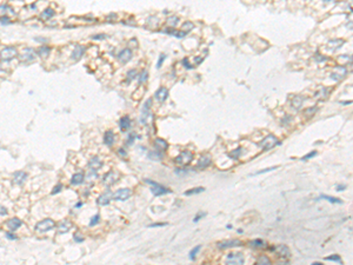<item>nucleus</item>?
Returning <instances> with one entry per match:
<instances>
[{"mask_svg":"<svg viewBox=\"0 0 353 265\" xmlns=\"http://www.w3.org/2000/svg\"><path fill=\"white\" fill-rule=\"evenodd\" d=\"M279 144V141H278V139L274 137L273 134H268L267 137H265L264 139L260 141L258 145L261 147V150H264V151H267V150H271V149H273L275 145H278Z\"/></svg>","mask_w":353,"mask_h":265,"instance_id":"f257e3e1","label":"nucleus"},{"mask_svg":"<svg viewBox=\"0 0 353 265\" xmlns=\"http://www.w3.org/2000/svg\"><path fill=\"white\" fill-rule=\"evenodd\" d=\"M145 183L152 186L151 191H152V193H153L154 196H162V194H165V193L171 192V190H168V189L164 187L162 185H160V184L155 183V181H152V180H150V179H145Z\"/></svg>","mask_w":353,"mask_h":265,"instance_id":"f03ea898","label":"nucleus"},{"mask_svg":"<svg viewBox=\"0 0 353 265\" xmlns=\"http://www.w3.org/2000/svg\"><path fill=\"white\" fill-rule=\"evenodd\" d=\"M244 262H245V258H244L243 253H240V252H231L230 255H227V265H243Z\"/></svg>","mask_w":353,"mask_h":265,"instance_id":"7ed1b4c3","label":"nucleus"},{"mask_svg":"<svg viewBox=\"0 0 353 265\" xmlns=\"http://www.w3.org/2000/svg\"><path fill=\"white\" fill-rule=\"evenodd\" d=\"M192 159H193V153L191 152V151H183L178 157L174 158V161H175L177 164H179V165L184 166V165L190 164V163L192 161Z\"/></svg>","mask_w":353,"mask_h":265,"instance_id":"20e7f679","label":"nucleus"},{"mask_svg":"<svg viewBox=\"0 0 353 265\" xmlns=\"http://www.w3.org/2000/svg\"><path fill=\"white\" fill-rule=\"evenodd\" d=\"M54 222L52 220V219H44V220H41V222H39L37 225H35V230L39 232H47L50 231V230H52L54 227Z\"/></svg>","mask_w":353,"mask_h":265,"instance_id":"39448f33","label":"nucleus"},{"mask_svg":"<svg viewBox=\"0 0 353 265\" xmlns=\"http://www.w3.org/2000/svg\"><path fill=\"white\" fill-rule=\"evenodd\" d=\"M131 196H132V191L130 189H120L113 194V199L114 200H119V202H125Z\"/></svg>","mask_w":353,"mask_h":265,"instance_id":"423d86ee","label":"nucleus"},{"mask_svg":"<svg viewBox=\"0 0 353 265\" xmlns=\"http://www.w3.org/2000/svg\"><path fill=\"white\" fill-rule=\"evenodd\" d=\"M119 179V174L115 172V171H110L107 172L104 178H102V183L105 184L106 186H111L117 183V180Z\"/></svg>","mask_w":353,"mask_h":265,"instance_id":"0eeeda50","label":"nucleus"},{"mask_svg":"<svg viewBox=\"0 0 353 265\" xmlns=\"http://www.w3.org/2000/svg\"><path fill=\"white\" fill-rule=\"evenodd\" d=\"M17 55V50L14 47H4L1 50V60H11Z\"/></svg>","mask_w":353,"mask_h":265,"instance_id":"6e6552de","label":"nucleus"},{"mask_svg":"<svg viewBox=\"0 0 353 265\" xmlns=\"http://www.w3.org/2000/svg\"><path fill=\"white\" fill-rule=\"evenodd\" d=\"M243 244L240 240L238 239H231V240H223V242H219L217 246L219 249H228V247H235V246H240Z\"/></svg>","mask_w":353,"mask_h":265,"instance_id":"1a4fd4ad","label":"nucleus"},{"mask_svg":"<svg viewBox=\"0 0 353 265\" xmlns=\"http://www.w3.org/2000/svg\"><path fill=\"white\" fill-rule=\"evenodd\" d=\"M112 198H113L112 193L110 192V191H106L105 193H102V194L99 196V198L97 199V204L100 206H106L110 204V202H111Z\"/></svg>","mask_w":353,"mask_h":265,"instance_id":"9d476101","label":"nucleus"},{"mask_svg":"<svg viewBox=\"0 0 353 265\" xmlns=\"http://www.w3.org/2000/svg\"><path fill=\"white\" fill-rule=\"evenodd\" d=\"M345 74H346V68L343 66H338V67H335V70L332 72L331 77H332V79H334L335 81H339V80H341L345 77Z\"/></svg>","mask_w":353,"mask_h":265,"instance_id":"9b49d317","label":"nucleus"},{"mask_svg":"<svg viewBox=\"0 0 353 265\" xmlns=\"http://www.w3.org/2000/svg\"><path fill=\"white\" fill-rule=\"evenodd\" d=\"M20 58H21V60H24V61H32V60H34V58H35V52H34L32 48H30V47L24 48V51L21 53Z\"/></svg>","mask_w":353,"mask_h":265,"instance_id":"f8f14e48","label":"nucleus"},{"mask_svg":"<svg viewBox=\"0 0 353 265\" xmlns=\"http://www.w3.org/2000/svg\"><path fill=\"white\" fill-rule=\"evenodd\" d=\"M167 96H168V90L166 87H160V88L157 90V92L154 93L155 99L160 101V103H164L167 99Z\"/></svg>","mask_w":353,"mask_h":265,"instance_id":"ddd939ff","label":"nucleus"},{"mask_svg":"<svg viewBox=\"0 0 353 265\" xmlns=\"http://www.w3.org/2000/svg\"><path fill=\"white\" fill-rule=\"evenodd\" d=\"M26 178H27V173H25L24 171H18V172L14 173L13 183L17 184V185H22V184L25 183Z\"/></svg>","mask_w":353,"mask_h":265,"instance_id":"4468645a","label":"nucleus"},{"mask_svg":"<svg viewBox=\"0 0 353 265\" xmlns=\"http://www.w3.org/2000/svg\"><path fill=\"white\" fill-rule=\"evenodd\" d=\"M131 58H132V51H131L130 48H124V50L118 54V59H119L121 63H124V64L127 63V61H130Z\"/></svg>","mask_w":353,"mask_h":265,"instance_id":"2eb2a0df","label":"nucleus"},{"mask_svg":"<svg viewBox=\"0 0 353 265\" xmlns=\"http://www.w3.org/2000/svg\"><path fill=\"white\" fill-rule=\"evenodd\" d=\"M22 224V222L19 218H11L10 220H7L6 226L8 227L10 231H15L17 229H19Z\"/></svg>","mask_w":353,"mask_h":265,"instance_id":"dca6fc26","label":"nucleus"},{"mask_svg":"<svg viewBox=\"0 0 353 265\" xmlns=\"http://www.w3.org/2000/svg\"><path fill=\"white\" fill-rule=\"evenodd\" d=\"M101 166H102V161H101V159H100L99 157H92V158L90 159L88 167H90L91 170L97 171V170H99Z\"/></svg>","mask_w":353,"mask_h":265,"instance_id":"f3484780","label":"nucleus"},{"mask_svg":"<svg viewBox=\"0 0 353 265\" xmlns=\"http://www.w3.org/2000/svg\"><path fill=\"white\" fill-rule=\"evenodd\" d=\"M130 126H131V119H130L128 116H124V117L120 118L119 127L122 132H124V131H127V128H130Z\"/></svg>","mask_w":353,"mask_h":265,"instance_id":"a211bd4d","label":"nucleus"},{"mask_svg":"<svg viewBox=\"0 0 353 265\" xmlns=\"http://www.w3.org/2000/svg\"><path fill=\"white\" fill-rule=\"evenodd\" d=\"M328 92H330L328 88H326V87H320L319 90H318V92L314 94V98L318 100H325L327 98V96H328Z\"/></svg>","mask_w":353,"mask_h":265,"instance_id":"6ab92c4d","label":"nucleus"},{"mask_svg":"<svg viewBox=\"0 0 353 265\" xmlns=\"http://www.w3.org/2000/svg\"><path fill=\"white\" fill-rule=\"evenodd\" d=\"M85 47L84 46H80V45H78V46H75V48L73 50V52H72V58H73L74 60H78L80 59L82 55H84V53H85Z\"/></svg>","mask_w":353,"mask_h":265,"instance_id":"aec40b11","label":"nucleus"},{"mask_svg":"<svg viewBox=\"0 0 353 265\" xmlns=\"http://www.w3.org/2000/svg\"><path fill=\"white\" fill-rule=\"evenodd\" d=\"M71 226H72V223H71V222L62 220L59 224V226H58V231H59V233H66V232L70 231Z\"/></svg>","mask_w":353,"mask_h":265,"instance_id":"412c9836","label":"nucleus"},{"mask_svg":"<svg viewBox=\"0 0 353 265\" xmlns=\"http://www.w3.org/2000/svg\"><path fill=\"white\" fill-rule=\"evenodd\" d=\"M154 147L155 149H158L159 151H165L167 149V143L165 139H161V138H157V139H154Z\"/></svg>","mask_w":353,"mask_h":265,"instance_id":"4be33fe9","label":"nucleus"},{"mask_svg":"<svg viewBox=\"0 0 353 265\" xmlns=\"http://www.w3.org/2000/svg\"><path fill=\"white\" fill-rule=\"evenodd\" d=\"M84 181V173L82 172H78L72 176L71 178V184L72 185H79Z\"/></svg>","mask_w":353,"mask_h":265,"instance_id":"5701e85b","label":"nucleus"},{"mask_svg":"<svg viewBox=\"0 0 353 265\" xmlns=\"http://www.w3.org/2000/svg\"><path fill=\"white\" fill-rule=\"evenodd\" d=\"M275 251L280 257H288L290 256V250L286 245H278L275 247Z\"/></svg>","mask_w":353,"mask_h":265,"instance_id":"b1692460","label":"nucleus"},{"mask_svg":"<svg viewBox=\"0 0 353 265\" xmlns=\"http://www.w3.org/2000/svg\"><path fill=\"white\" fill-rule=\"evenodd\" d=\"M104 143L108 146H112L114 144V133L112 131H107L104 134Z\"/></svg>","mask_w":353,"mask_h":265,"instance_id":"393cba45","label":"nucleus"},{"mask_svg":"<svg viewBox=\"0 0 353 265\" xmlns=\"http://www.w3.org/2000/svg\"><path fill=\"white\" fill-rule=\"evenodd\" d=\"M210 164H211V158H210V157H207V156H203V157L199 159L198 165L197 166H198L199 169H206Z\"/></svg>","mask_w":353,"mask_h":265,"instance_id":"a878e982","label":"nucleus"},{"mask_svg":"<svg viewBox=\"0 0 353 265\" xmlns=\"http://www.w3.org/2000/svg\"><path fill=\"white\" fill-rule=\"evenodd\" d=\"M164 32H166L167 34H171V35H174V37H177V38H179V39L184 38L187 34L186 32H184V31H175V30H172V28H166Z\"/></svg>","mask_w":353,"mask_h":265,"instance_id":"bb28decb","label":"nucleus"},{"mask_svg":"<svg viewBox=\"0 0 353 265\" xmlns=\"http://www.w3.org/2000/svg\"><path fill=\"white\" fill-rule=\"evenodd\" d=\"M162 157H164V154L160 152V151H151V152L148 153V158L152 159V160H161L162 159Z\"/></svg>","mask_w":353,"mask_h":265,"instance_id":"cd10ccee","label":"nucleus"},{"mask_svg":"<svg viewBox=\"0 0 353 265\" xmlns=\"http://www.w3.org/2000/svg\"><path fill=\"white\" fill-rule=\"evenodd\" d=\"M50 51H51V50H50V47L41 46L39 50H38V52L37 53L39 54L41 58H47V57H48V54H50Z\"/></svg>","mask_w":353,"mask_h":265,"instance_id":"c85d7f7f","label":"nucleus"},{"mask_svg":"<svg viewBox=\"0 0 353 265\" xmlns=\"http://www.w3.org/2000/svg\"><path fill=\"white\" fill-rule=\"evenodd\" d=\"M254 265H272V263H271V260L268 259V257H266V256H261V257L258 258L257 263H255Z\"/></svg>","mask_w":353,"mask_h":265,"instance_id":"c756f323","label":"nucleus"},{"mask_svg":"<svg viewBox=\"0 0 353 265\" xmlns=\"http://www.w3.org/2000/svg\"><path fill=\"white\" fill-rule=\"evenodd\" d=\"M204 190H205L204 187H194V189H191V190L186 191L184 194H185V196H192V194H197V193L204 192Z\"/></svg>","mask_w":353,"mask_h":265,"instance_id":"7c9ffc66","label":"nucleus"},{"mask_svg":"<svg viewBox=\"0 0 353 265\" xmlns=\"http://www.w3.org/2000/svg\"><path fill=\"white\" fill-rule=\"evenodd\" d=\"M54 15V11L52 8H46L42 13H41V18L42 19H50Z\"/></svg>","mask_w":353,"mask_h":265,"instance_id":"2f4dec72","label":"nucleus"},{"mask_svg":"<svg viewBox=\"0 0 353 265\" xmlns=\"http://www.w3.org/2000/svg\"><path fill=\"white\" fill-rule=\"evenodd\" d=\"M178 21H179V18L177 17V15H172V17H170L168 19H167V25L171 27H175L177 26V24H178Z\"/></svg>","mask_w":353,"mask_h":265,"instance_id":"473e14b6","label":"nucleus"},{"mask_svg":"<svg viewBox=\"0 0 353 265\" xmlns=\"http://www.w3.org/2000/svg\"><path fill=\"white\" fill-rule=\"evenodd\" d=\"M193 22H191V21H185L184 24H183V26H181V31H184V32H190L191 30H193Z\"/></svg>","mask_w":353,"mask_h":265,"instance_id":"72a5a7b5","label":"nucleus"},{"mask_svg":"<svg viewBox=\"0 0 353 265\" xmlns=\"http://www.w3.org/2000/svg\"><path fill=\"white\" fill-rule=\"evenodd\" d=\"M241 151H243V149L241 147H238V149H235L234 151H232L231 153H228V157L232 159H238L241 156Z\"/></svg>","mask_w":353,"mask_h":265,"instance_id":"f704fd0d","label":"nucleus"},{"mask_svg":"<svg viewBox=\"0 0 353 265\" xmlns=\"http://www.w3.org/2000/svg\"><path fill=\"white\" fill-rule=\"evenodd\" d=\"M301 104H303V97H300V96L294 97L293 100H292V105H293L294 108H300Z\"/></svg>","mask_w":353,"mask_h":265,"instance_id":"c9c22d12","label":"nucleus"},{"mask_svg":"<svg viewBox=\"0 0 353 265\" xmlns=\"http://www.w3.org/2000/svg\"><path fill=\"white\" fill-rule=\"evenodd\" d=\"M147 77H148L147 71L146 70H142V71L140 72L139 75H138V83H139V84H142L144 81H146L147 80Z\"/></svg>","mask_w":353,"mask_h":265,"instance_id":"e433bc0d","label":"nucleus"},{"mask_svg":"<svg viewBox=\"0 0 353 265\" xmlns=\"http://www.w3.org/2000/svg\"><path fill=\"white\" fill-rule=\"evenodd\" d=\"M320 198L326 199L327 202H330V203H337V204H341V203H343L340 199L334 198V197H331V196H326V194H323V196H320Z\"/></svg>","mask_w":353,"mask_h":265,"instance_id":"4c0bfd02","label":"nucleus"},{"mask_svg":"<svg viewBox=\"0 0 353 265\" xmlns=\"http://www.w3.org/2000/svg\"><path fill=\"white\" fill-rule=\"evenodd\" d=\"M343 43H344L343 40L334 39V40H331V41H328V46H331V45H332V46H333L332 48H334V50H335V48H339V47L343 45Z\"/></svg>","mask_w":353,"mask_h":265,"instance_id":"58836bf2","label":"nucleus"},{"mask_svg":"<svg viewBox=\"0 0 353 265\" xmlns=\"http://www.w3.org/2000/svg\"><path fill=\"white\" fill-rule=\"evenodd\" d=\"M251 245L253 246V247H261V246L265 245V243H264V240H261V239H254V240L251 242Z\"/></svg>","mask_w":353,"mask_h":265,"instance_id":"ea45409f","label":"nucleus"},{"mask_svg":"<svg viewBox=\"0 0 353 265\" xmlns=\"http://www.w3.org/2000/svg\"><path fill=\"white\" fill-rule=\"evenodd\" d=\"M200 251V245H197L194 249H192L191 250V252H190V258L191 259H194L195 258V256H197V253Z\"/></svg>","mask_w":353,"mask_h":265,"instance_id":"a19ab883","label":"nucleus"},{"mask_svg":"<svg viewBox=\"0 0 353 265\" xmlns=\"http://www.w3.org/2000/svg\"><path fill=\"white\" fill-rule=\"evenodd\" d=\"M135 77H137V70H131V71L127 72V80L128 81L133 80Z\"/></svg>","mask_w":353,"mask_h":265,"instance_id":"79ce46f5","label":"nucleus"},{"mask_svg":"<svg viewBox=\"0 0 353 265\" xmlns=\"http://www.w3.org/2000/svg\"><path fill=\"white\" fill-rule=\"evenodd\" d=\"M99 220H100V216H99V214H95V216H93V217H92V219H91V222H90V226L97 225V224L99 223Z\"/></svg>","mask_w":353,"mask_h":265,"instance_id":"37998d69","label":"nucleus"},{"mask_svg":"<svg viewBox=\"0 0 353 265\" xmlns=\"http://www.w3.org/2000/svg\"><path fill=\"white\" fill-rule=\"evenodd\" d=\"M135 137H137V134H135L134 132H132V133H130V134H128V137H127V143H128V145H132V144H133V141H134V139H135Z\"/></svg>","mask_w":353,"mask_h":265,"instance_id":"c03bdc74","label":"nucleus"},{"mask_svg":"<svg viewBox=\"0 0 353 265\" xmlns=\"http://www.w3.org/2000/svg\"><path fill=\"white\" fill-rule=\"evenodd\" d=\"M127 46H128V48H137V46H138L137 39H131L127 43Z\"/></svg>","mask_w":353,"mask_h":265,"instance_id":"a18cd8bd","label":"nucleus"},{"mask_svg":"<svg viewBox=\"0 0 353 265\" xmlns=\"http://www.w3.org/2000/svg\"><path fill=\"white\" fill-rule=\"evenodd\" d=\"M165 58H166V55H165L164 53H161V54L159 55V60H158V63H157V67H158V68L161 67V65H162V63H164Z\"/></svg>","mask_w":353,"mask_h":265,"instance_id":"49530a36","label":"nucleus"},{"mask_svg":"<svg viewBox=\"0 0 353 265\" xmlns=\"http://www.w3.org/2000/svg\"><path fill=\"white\" fill-rule=\"evenodd\" d=\"M326 260H333V262H338V263H340V257L338 256V255H332L331 257H327Z\"/></svg>","mask_w":353,"mask_h":265,"instance_id":"de8ad7c7","label":"nucleus"},{"mask_svg":"<svg viewBox=\"0 0 353 265\" xmlns=\"http://www.w3.org/2000/svg\"><path fill=\"white\" fill-rule=\"evenodd\" d=\"M8 24H11V20H10V18H8V17H6V15H5V17L2 15V17H1V25L4 26V25H8Z\"/></svg>","mask_w":353,"mask_h":265,"instance_id":"09e8293b","label":"nucleus"},{"mask_svg":"<svg viewBox=\"0 0 353 265\" xmlns=\"http://www.w3.org/2000/svg\"><path fill=\"white\" fill-rule=\"evenodd\" d=\"M61 190H62V185H61V184H58V185L54 186L53 191H52V194H57V193H59Z\"/></svg>","mask_w":353,"mask_h":265,"instance_id":"8fccbe9b","label":"nucleus"},{"mask_svg":"<svg viewBox=\"0 0 353 265\" xmlns=\"http://www.w3.org/2000/svg\"><path fill=\"white\" fill-rule=\"evenodd\" d=\"M315 154H317V151H312L311 153H308V154H306V156H304V157H303L301 159H303V160H307V159H310V158H312V157H314Z\"/></svg>","mask_w":353,"mask_h":265,"instance_id":"3c124183","label":"nucleus"},{"mask_svg":"<svg viewBox=\"0 0 353 265\" xmlns=\"http://www.w3.org/2000/svg\"><path fill=\"white\" fill-rule=\"evenodd\" d=\"M107 35L106 34H95V35H93L92 37V39L94 40H101V39H105Z\"/></svg>","mask_w":353,"mask_h":265,"instance_id":"603ef678","label":"nucleus"},{"mask_svg":"<svg viewBox=\"0 0 353 265\" xmlns=\"http://www.w3.org/2000/svg\"><path fill=\"white\" fill-rule=\"evenodd\" d=\"M277 169V166H273V167H270V169H265V170H261V171H259V172L254 173L253 176H257V174H261V173H265L267 172V171H272V170H275Z\"/></svg>","mask_w":353,"mask_h":265,"instance_id":"864d4df0","label":"nucleus"},{"mask_svg":"<svg viewBox=\"0 0 353 265\" xmlns=\"http://www.w3.org/2000/svg\"><path fill=\"white\" fill-rule=\"evenodd\" d=\"M205 214H206V213H205V212H199V213H198V214H197V216H195V218L193 219V222H194V223H197V222H199V219H201V217H204V216H205Z\"/></svg>","mask_w":353,"mask_h":265,"instance_id":"5fc2aeb1","label":"nucleus"},{"mask_svg":"<svg viewBox=\"0 0 353 265\" xmlns=\"http://www.w3.org/2000/svg\"><path fill=\"white\" fill-rule=\"evenodd\" d=\"M5 236H6L8 239H11V240H13V239H17V236H15L14 233H11V232H5Z\"/></svg>","mask_w":353,"mask_h":265,"instance_id":"6e6d98bb","label":"nucleus"},{"mask_svg":"<svg viewBox=\"0 0 353 265\" xmlns=\"http://www.w3.org/2000/svg\"><path fill=\"white\" fill-rule=\"evenodd\" d=\"M74 240H75L77 243H79V242H82V240H84V238H82V236H81V234H79V233H75V234H74Z\"/></svg>","mask_w":353,"mask_h":265,"instance_id":"4d7b16f0","label":"nucleus"},{"mask_svg":"<svg viewBox=\"0 0 353 265\" xmlns=\"http://www.w3.org/2000/svg\"><path fill=\"white\" fill-rule=\"evenodd\" d=\"M315 111H317V108H315V107H312V108H308V110H306V111H305V114L312 116V114H313Z\"/></svg>","mask_w":353,"mask_h":265,"instance_id":"13d9d810","label":"nucleus"},{"mask_svg":"<svg viewBox=\"0 0 353 265\" xmlns=\"http://www.w3.org/2000/svg\"><path fill=\"white\" fill-rule=\"evenodd\" d=\"M167 225V223H154V224H151L148 227H159V226H165Z\"/></svg>","mask_w":353,"mask_h":265,"instance_id":"bf43d9fd","label":"nucleus"},{"mask_svg":"<svg viewBox=\"0 0 353 265\" xmlns=\"http://www.w3.org/2000/svg\"><path fill=\"white\" fill-rule=\"evenodd\" d=\"M183 64H184V65H185V67H186V68H188V70H190V68H192V66L190 65V63H188V59H187V58H185V59L183 60Z\"/></svg>","mask_w":353,"mask_h":265,"instance_id":"052dcab7","label":"nucleus"},{"mask_svg":"<svg viewBox=\"0 0 353 265\" xmlns=\"http://www.w3.org/2000/svg\"><path fill=\"white\" fill-rule=\"evenodd\" d=\"M174 172L177 173V174H186V170H180V169H175L174 170Z\"/></svg>","mask_w":353,"mask_h":265,"instance_id":"680f3d73","label":"nucleus"},{"mask_svg":"<svg viewBox=\"0 0 353 265\" xmlns=\"http://www.w3.org/2000/svg\"><path fill=\"white\" fill-rule=\"evenodd\" d=\"M0 209H1V217H4V216H6V214H7V210H6V207H5V206H1V207H0Z\"/></svg>","mask_w":353,"mask_h":265,"instance_id":"e2e57ef3","label":"nucleus"},{"mask_svg":"<svg viewBox=\"0 0 353 265\" xmlns=\"http://www.w3.org/2000/svg\"><path fill=\"white\" fill-rule=\"evenodd\" d=\"M201 61H203V58H200V57H197V58H195V63H197V64H200Z\"/></svg>","mask_w":353,"mask_h":265,"instance_id":"0e129e2a","label":"nucleus"},{"mask_svg":"<svg viewBox=\"0 0 353 265\" xmlns=\"http://www.w3.org/2000/svg\"><path fill=\"white\" fill-rule=\"evenodd\" d=\"M343 189H345V186H343V185H339V186H338V191H341Z\"/></svg>","mask_w":353,"mask_h":265,"instance_id":"69168bd1","label":"nucleus"},{"mask_svg":"<svg viewBox=\"0 0 353 265\" xmlns=\"http://www.w3.org/2000/svg\"><path fill=\"white\" fill-rule=\"evenodd\" d=\"M80 206H82V203H78V204L75 205V207H80Z\"/></svg>","mask_w":353,"mask_h":265,"instance_id":"338daca9","label":"nucleus"}]
</instances>
